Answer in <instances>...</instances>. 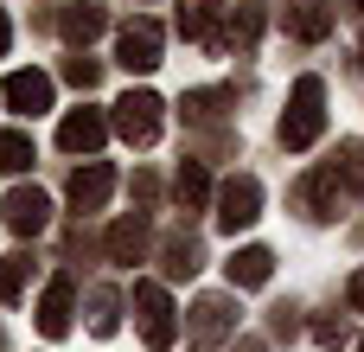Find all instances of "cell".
<instances>
[{"mask_svg": "<svg viewBox=\"0 0 364 352\" xmlns=\"http://www.w3.org/2000/svg\"><path fill=\"white\" fill-rule=\"evenodd\" d=\"M230 38H237V45H256V38H262V6H256V0H243V13L230 19Z\"/></svg>", "mask_w": 364, "mask_h": 352, "instance_id": "obj_18", "label": "cell"}, {"mask_svg": "<svg viewBox=\"0 0 364 352\" xmlns=\"http://www.w3.org/2000/svg\"><path fill=\"white\" fill-rule=\"evenodd\" d=\"M90 308H96V314H90V327H96V333H115V295H109V289H96V301H90Z\"/></svg>", "mask_w": 364, "mask_h": 352, "instance_id": "obj_24", "label": "cell"}, {"mask_svg": "<svg viewBox=\"0 0 364 352\" xmlns=\"http://www.w3.org/2000/svg\"><path fill=\"white\" fill-rule=\"evenodd\" d=\"M38 327H45V340H64V333H70V276H58V282L45 289V301H38Z\"/></svg>", "mask_w": 364, "mask_h": 352, "instance_id": "obj_12", "label": "cell"}, {"mask_svg": "<svg viewBox=\"0 0 364 352\" xmlns=\"http://www.w3.org/2000/svg\"><path fill=\"white\" fill-rule=\"evenodd\" d=\"M109 257H115V263H141V257H147V224H141V218H122V224L109 231Z\"/></svg>", "mask_w": 364, "mask_h": 352, "instance_id": "obj_14", "label": "cell"}, {"mask_svg": "<svg viewBox=\"0 0 364 352\" xmlns=\"http://www.w3.org/2000/svg\"><path fill=\"white\" fill-rule=\"evenodd\" d=\"M224 103H230V90H198V96H186V115H198V122H205V115H218Z\"/></svg>", "mask_w": 364, "mask_h": 352, "instance_id": "obj_22", "label": "cell"}, {"mask_svg": "<svg viewBox=\"0 0 364 352\" xmlns=\"http://www.w3.org/2000/svg\"><path fill=\"white\" fill-rule=\"evenodd\" d=\"M256 218H262V186H256L250 173L224 180V186H218V224H224V231H250Z\"/></svg>", "mask_w": 364, "mask_h": 352, "instance_id": "obj_3", "label": "cell"}, {"mask_svg": "<svg viewBox=\"0 0 364 352\" xmlns=\"http://www.w3.org/2000/svg\"><path fill=\"white\" fill-rule=\"evenodd\" d=\"M160 45H166V32H160L154 19H128L122 38H115V58H122L128 71H154V64H160Z\"/></svg>", "mask_w": 364, "mask_h": 352, "instance_id": "obj_5", "label": "cell"}, {"mask_svg": "<svg viewBox=\"0 0 364 352\" xmlns=\"http://www.w3.org/2000/svg\"><path fill=\"white\" fill-rule=\"evenodd\" d=\"M102 141H109V122H102L96 109H70L64 128H58V147H64V154H96Z\"/></svg>", "mask_w": 364, "mask_h": 352, "instance_id": "obj_8", "label": "cell"}, {"mask_svg": "<svg viewBox=\"0 0 364 352\" xmlns=\"http://www.w3.org/2000/svg\"><path fill=\"white\" fill-rule=\"evenodd\" d=\"M301 199H307V212H314V218H333V212H339V173H333V167H320V173L301 186Z\"/></svg>", "mask_w": 364, "mask_h": 352, "instance_id": "obj_13", "label": "cell"}, {"mask_svg": "<svg viewBox=\"0 0 364 352\" xmlns=\"http://www.w3.org/2000/svg\"><path fill=\"white\" fill-rule=\"evenodd\" d=\"M0 96L13 103V115H45V109H51V77H45V71H13V77L0 83Z\"/></svg>", "mask_w": 364, "mask_h": 352, "instance_id": "obj_7", "label": "cell"}, {"mask_svg": "<svg viewBox=\"0 0 364 352\" xmlns=\"http://www.w3.org/2000/svg\"><path fill=\"white\" fill-rule=\"evenodd\" d=\"M224 269H230V289H262V282L275 276V257H269L262 244H250V250H237Z\"/></svg>", "mask_w": 364, "mask_h": 352, "instance_id": "obj_11", "label": "cell"}, {"mask_svg": "<svg viewBox=\"0 0 364 352\" xmlns=\"http://www.w3.org/2000/svg\"><path fill=\"white\" fill-rule=\"evenodd\" d=\"M102 26H109V19H102V6H70V13H64V38H77V45H90Z\"/></svg>", "mask_w": 364, "mask_h": 352, "instance_id": "obj_15", "label": "cell"}, {"mask_svg": "<svg viewBox=\"0 0 364 352\" xmlns=\"http://www.w3.org/2000/svg\"><path fill=\"white\" fill-rule=\"evenodd\" d=\"M26 276H32V263H26V257H6V263H0V301H13V295L26 289Z\"/></svg>", "mask_w": 364, "mask_h": 352, "instance_id": "obj_20", "label": "cell"}, {"mask_svg": "<svg viewBox=\"0 0 364 352\" xmlns=\"http://www.w3.org/2000/svg\"><path fill=\"white\" fill-rule=\"evenodd\" d=\"M294 32H301V38H326V32H333V13H326V6H294Z\"/></svg>", "mask_w": 364, "mask_h": 352, "instance_id": "obj_19", "label": "cell"}, {"mask_svg": "<svg viewBox=\"0 0 364 352\" xmlns=\"http://www.w3.org/2000/svg\"><path fill=\"white\" fill-rule=\"evenodd\" d=\"M166 257H173V263H166L173 276H192V269H198V244H192V237H173V250H166Z\"/></svg>", "mask_w": 364, "mask_h": 352, "instance_id": "obj_23", "label": "cell"}, {"mask_svg": "<svg viewBox=\"0 0 364 352\" xmlns=\"http://www.w3.org/2000/svg\"><path fill=\"white\" fill-rule=\"evenodd\" d=\"M115 128H122L134 147H147V141L160 135V96H154V90H128V96L115 103Z\"/></svg>", "mask_w": 364, "mask_h": 352, "instance_id": "obj_4", "label": "cell"}, {"mask_svg": "<svg viewBox=\"0 0 364 352\" xmlns=\"http://www.w3.org/2000/svg\"><path fill=\"white\" fill-rule=\"evenodd\" d=\"M352 308H358V314H364V269H358V276H352Z\"/></svg>", "mask_w": 364, "mask_h": 352, "instance_id": "obj_26", "label": "cell"}, {"mask_svg": "<svg viewBox=\"0 0 364 352\" xmlns=\"http://www.w3.org/2000/svg\"><path fill=\"white\" fill-rule=\"evenodd\" d=\"M6 38H13V26H6V13H0V51H6Z\"/></svg>", "mask_w": 364, "mask_h": 352, "instance_id": "obj_27", "label": "cell"}, {"mask_svg": "<svg viewBox=\"0 0 364 352\" xmlns=\"http://www.w3.org/2000/svg\"><path fill=\"white\" fill-rule=\"evenodd\" d=\"M352 6H358V13H364V0H352Z\"/></svg>", "mask_w": 364, "mask_h": 352, "instance_id": "obj_28", "label": "cell"}, {"mask_svg": "<svg viewBox=\"0 0 364 352\" xmlns=\"http://www.w3.org/2000/svg\"><path fill=\"white\" fill-rule=\"evenodd\" d=\"M320 128H326V83L301 77L294 96H288V115H282V147H314Z\"/></svg>", "mask_w": 364, "mask_h": 352, "instance_id": "obj_1", "label": "cell"}, {"mask_svg": "<svg viewBox=\"0 0 364 352\" xmlns=\"http://www.w3.org/2000/svg\"><path fill=\"white\" fill-rule=\"evenodd\" d=\"M45 224H51V199H45L38 186H13V192H6V231L38 237Z\"/></svg>", "mask_w": 364, "mask_h": 352, "instance_id": "obj_6", "label": "cell"}, {"mask_svg": "<svg viewBox=\"0 0 364 352\" xmlns=\"http://www.w3.org/2000/svg\"><path fill=\"white\" fill-rule=\"evenodd\" d=\"M333 173H346V180H352V192H364V147H339Z\"/></svg>", "mask_w": 364, "mask_h": 352, "instance_id": "obj_21", "label": "cell"}, {"mask_svg": "<svg viewBox=\"0 0 364 352\" xmlns=\"http://www.w3.org/2000/svg\"><path fill=\"white\" fill-rule=\"evenodd\" d=\"M32 167V141L13 128V135H0V173H26Z\"/></svg>", "mask_w": 364, "mask_h": 352, "instance_id": "obj_17", "label": "cell"}, {"mask_svg": "<svg viewBox=\"0 0 364 352\" xmlns=\"http://www.w3.org/2000/svg\"><path fill=\"white\" fill-rule=\"evenodd\" d=\"M109 192H115V173H109L102 160H90V167L70 173V205H77V212H102Z\"/></svg>", "mask_w": 364, "mask_h": 352, "instance_id": "obj_9", "label": "cell"}, {"mask_svg": "<svg viewBox=\"0 0 364 352\" xmlns=\"http://www.w3.org/2000/svg\"><path fill=\"white\" fill-rule=\"evenodd\" d=\"M134 314H141V333H147V346L166 352L179 340V321H173V295L160 289V282H134Z\"/></svg>", "mask_w": 364, "mask_h": 352, "instance_id": "obj_2", "label": "cell"}, {"mask_svg": "<svg viewBox=\"0 0 364 352\" xmlns=\"http://www.w3.org/2000/svg\"><path fill=\"white\" fill-rule=\"evenodd\" d=\"M173 192H179V205H205V199H211L205 167H198V160H186V167H179V180H173Z\"/></svg>", "mask_w": 364, "mask_h": 352, "instance_id": "obj_16", "label": "cell"}, {"mask_svg": "<svg viewBox=\"0 0 364 352\" xmlns=\"http://www.w3.org/2000/svg\"><path fill=\"white\" fill-rule=\"evenodd\" d=\"M230 327H237V308H230L224 295H205V301L192 308V333H198V346H218Z\"/></svg>", "mask_w": 364, "mask_h": 352, "instance_id": "obj_10", "label": "cell"}, {"mask_svg": "<svg viewBox=\"0 0 364 352\" xmlns=\"http://www.w3.org/2000/svg\"><path fill=\"white\" fill-rule=\"evenodd\" d=\"M64 77H70L77 90H90V83H96V64H90V58H70V64H64Z\"/></svg>", "mask_w": 364, "mask_h": 352, "instance_id": "obj_25", "label": "cell"}]
</instances>
